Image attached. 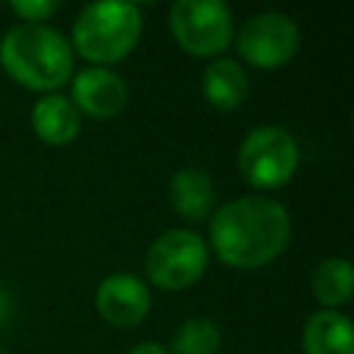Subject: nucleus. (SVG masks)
Wrapping results in <instances>:
<instances>
[{
  "mask_svg": "<svg viewBox=\"0 0 354 354\" xmlns=\"http://www.w3.org/2000/svg\"><path fill=\"white\" fill-rule=\"evenodd\" d=\"M199 86H202V94H205L207 105L221 111V113L235 111L249 94L246 69L241 66V61L224 58V55L210 58V64L202 69Z\"/></svg>",
  "mask_w": 354,
  "mask_h": 354,
  "instance_id": "obj_12",
  "label": "nucleus"
},
{
  "mask_svg": "<svg viewBox=\"0 0 354 354\" xmlns=\"http://www.w3.org/2000/svg\"><path fill=\"white\" fill-rule=\"evenodd\" d=\"M141 28L144 19L136 3H91L83 6L80 14L75 17L69 44L72 53H77L91 66L111 69V64L124 61L136 50Z\"/></svg>",
  "mask_w": 354,
  "mask_h": 354,
  "instance_id": "obj_3",
  "label": "nucleus"
},
{
  "mask_svg": "<svg viewBox=\"0 0 354 354\" xmlns=\"http://www.w3.org/2000/svg\"><path fill=\"white\" fill-rule=\"evenodd\" d=\"M0 354H3V351H0Z\"/></svg>",
  "mask_w": 354,
  "mask_h": 354,
  "instance_id": "obj_19",
  "label": "nucleus"
},
{
  "mask_svg": "<svg viewBox=\"0 0 354 354\" xmlns=\"http://www.w3.org/2000/svg\"><path fill=\"white\" fill-rule=\"evenodd\" d=\"M232 44L246 66L274 72L293 61L301 47V30L282 11H260L235 30Z\"/></svg>",
  "mask_w": 354,
  "mask_h": 354,
  "instance_id": "obj_7",
  "label": "nucleus"
},
{
  "mask_svg": "<svg viewBox=\"0 0 354 354\" xmlns=\"http://www.w3.org/2000/svg\"><path fill=\"white\" fill-rule=\"evenodd\" d=\"M94 307L100 318L113 329H133L138 326L152 307L149 285L127 271L108 274L94 293Z\"/></svg>",
  "mask_w": 354,
  "mask_h": 354,
  "instance_id": "obj_8",
  "label": "nucleus"
},
{
  "mask_svg": "<svg viewBox=\"0 0 354 354\" xmlns=\"http://www.w3.org/2000/svg\"><path fill=\"white\" fill-rule=\"evenodd\" d=\"M218 348L221 329L210 318H185L166 346L169 354H218Z\"/></svg>",
  "mask_w": 354,
  "mask_h": 354,
  "instance_id": "obj_15",
  "label": "nucleus"
},
{
  "mask_svg": "<svg viewBox=\"0 0 354 354\" xmlns=\"http://www.w3.org/2000/svg\"><path fill=\"white\" fill-rule=\"evenodd\" d=\"M299 141L279 124H257L238 144V171L257 191L288 185L299 169Z\"/></svg>",
  "mask_w": 354,
  "mask_h": 354,
  "instance_id": "obj_4",
  "label": "nucleus"
},
{
  "mask_svg": "<svg viewBox=\"0 0 354 354\" xmlns=\"http://www.w3.org/2000/svg\"><path fill=\"white\" fill-rule=\"evenodd\" d=\"M0 66L22 88L55 94L75 75V53L61 30L19 22L0 39Z\"/></svg>",
  "mask_w": 354,
  "mask_h": 354,
  "instance_id": "obj_2",
  "label": "nucleus"
},
{
  "mask_svg": "<svg viewBox=\"0 0 354 354\" xmlns=\"http://www.w3.org/2000/svg\"><path fill=\"white\" fill-rule=\"evenodd\" d=\"M169 205L188 224L207 221L216 210V185L210 174L199 166L177 169L169 180Z\"/></svg>",
  "mask_w": 354,
  "mask_h": 354,
  "instance_id": "obj_10",
  "label": "nucleus"
},
{
  "mask_svg": "<svg viewBox=\"0 0 354 354\" xmlns=\"http://www.w3.org/2000/svg\"><path fill=\"white\" fill-rule=\"evenodd\" d=\"M11 310H14V304H11V296H8V290L0 285V329L8 324V318H11Z\"/></svg>",
  "mask_w": 354,
  "mask_h": 354,
  "instance_id": "obj_17",
  "label": "nucleus"
},
{
  "mask_svg": "<svg viewBox=\"0 0 354 354\" xmlns=\"http://www.w3.org/2000/svg\"><path fill=\"white\" fill-rule=\"evenodd\" d=\"M207 221V249L235 271L271 266L293 235L288 207L263 194L230 199L216 207Z\"/></svg>",
  "mask_w": 354,
  "mask_h": 354,
  "instance_id": "obj_1",
  "label": "nucleus"
},
{
  "mask_svg": "<svg viewBox=\"0 0 354 354\" xmlns=\"http://www.w3.org/2000/svg\"><path fill=\"white\" fill-rule=\"evenodd\" d=\"M207 263H210L207 241L188 227H174V230L160 232L149 243L147 257H144L149 285L166 293L196 285L205 277Z\"/></svg>",
  "mask_w": 354,
  "mask_h": 354,
  "instance_id": "obj_5",
  "label": "nucleus"
},
{
  "mask_svg": "<svg viewBox=\"0 0 354 354\" xmlns=\"http://www.w3.org/2000/svg\"><path fill=\"white\" fill-rule=\"evenodd\" d=\"M69 100L80 116L88 119H113L127 108V83L122 75L105 66H86L69 80Z\"/></svg>",
  "mask_w": 354,
  "mask_h": 354,
  "instance_id": "obj_9",
  "label": "nucleus"
},
{
  "mask_svg": "<svg viewBox=\"0 0 354 354\" xmlns=\"http://www.w3.org/2000/svg\"><path fill=\"white\" fill-rule=\"evenodd\" d=\"M310 288L315 301L324 310H337L351 301L354 296V277H351V263L346 257H324L313 274H310Z\"/></svg>",
  "mask_w": 354,
  "mask_h": 354,
  "instance_id": "obj_14",
  "label": "nucleus"
},
{
  "mask_svg": "<svg viewBox=\"0 0 354 354\" xmlns=\"http://www.w3.org/2000/svg\"><path fill=\"white\" fill-rule=\"evenodd\" d=\"M30 127L39 141H44L50 147H66L80 136L83 116L77 113V108L72 105V100L66 94H61V91L41 94L33 102Z\"/></svg>",
  "mask_w": 354,
  "mask_h": 354,
  "instance_id": "obj_11",
  "label": "nucleus"
},
{
  "mask_svg": "<svg viewBox=\"0 0 354 354\" xmlns=\"http://www.w3.org/2000/svg\"><path fill=\"white\" fill-rule=\"evenodd\" d=\"M58 3L55 0H14L11 11L22 19V25H47L55 14H58Z\"/></svg>",
  "mask_w": 354,
  "mask_h": 354,
  "instance_id": "obj_16",
  "label": "nucleus"
},
{
  "mask_svg": "<svg viewBox=\"0 0 354 354\" xmlns=\"http://www.w3.org/2000/svg\"><path fill=\"white\" fill-rule=\"evenodd\" d=\"M169 30L183 53L218 58L232 44L235 19L221 0H177L169 8Z\"/></svg>",
  "mask_w": 354,
  "mask_h": 354,
  "instance_id": "obj_6",
  "label": "nucleus"
},
{
  "mask_svg": "<svg viewBox=\"0 0 354 354\" xmlns=\"http://www.w3.org/2000/svg\"><path fill=\"white\" fill-rule=\"evenodd\" d=\"M127 354H169V351H166V346H160V343H138V346H133Z\"/></svg>",
  "mask_w": 354,
  "mask_h": 354,
  "instance_id": "obj_18",
  "label": "nucleus"
},
{
  "mask_svg": "<svg viewBox=\"0 0 354 354\" xmlns=\"http://www.w3.org/2000/svg\"><path fill=\"white\" fill-rule=\"evenodd\" d=\"M301 354H354V332L340 310H318L304 321Z\"/></svg>",
  "mask_w": 354,
  "mask_h": 354,
  "instance_id": "obj_13",
  "label": "nucleus"
}]
</instances>
